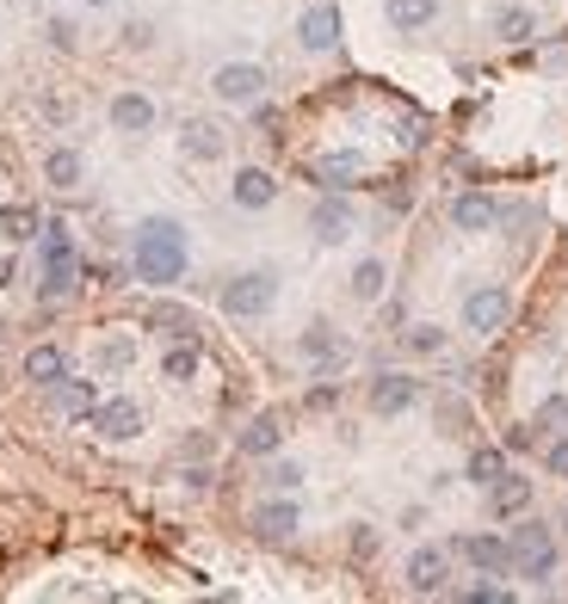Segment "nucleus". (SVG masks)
Returning a JSON list of instances; mask_svg holds the SVG:
<instances>
[{"instance_id": "1a4fd4ad", "label": "nucleus", "mask_w": 568, "mask_h": 604, "mask_svg": "<svg viewBox=\"0 0 568 604\" xmlns=\"http://www.w3.org/2000/svg\"><path fill=\"white\" fill-rule=\"evenodd\" d=\"M111 130H118V136H149V130H155V118H161V106L149 94H142V87H124V94H111Z\"/></svg>"}, {"instance_id": "9b49d317", "label": "nucleus", "mask_w": 568, "mask_h": 604, "mask_svg": "<svg viewBox=\"0 0 568 604\" xmlns=\"http://www.w3.org/2000/svg\"><path fill=\"white\" fill-rule=\"evenodd\" d=\"M414 402H420V383H414L408 371H383V376H371V414H378V419L408 414Z\"/></svg>"}, {"instance_id": "f257e3e1", "label": "nucleus", "mask_w": 568, "mask_h": 604, "mask_svg": "<svg viewBox=\"0 0 568 604\" xmlns=\"http://www.w3.org/2000/svg\"><path fill=\"white\" fill-rule=\"evenodd\" d=\"M192 265V248H186V229L174 217H142L136 234H130V272L142 284H179Z\"/></svg>"}, {"instance_id": "473e14b6", "label": "nucleus", "mask_w": 568, "mask_h": 604, "mask_svg": "<svg viewBox=\"0 0 568 604\" xmlns=\"http://www.w3.org/2000/svg\"><path fill=\"white\" fill-rule=\"evenodd\" d=\"M266 487H272V494H297V487H303V463L272 457V463H266Z\"/></svg>"}, {"instance_id": "2eb2a0df", "label": "nucleus", "mask_w": 568, "mask_h": 604, "mask_svg": "<svg viewBox=\"0 0 568 604\" xmlns=\"http://www.w3.org/2000/svg\"><path fill=\"white\" fill-rule=\"evenodd\" d=\"M229 198H236V210H266V204H278V179L266 167H241L229 179Z\"/></svg>"}, {"instance_id": "6ab92c4d", "label": "nucleus", "mask_w": 568, "mask_h": 604, "mask_svg": "<svg viewBox=\"0 0 568 604\" xmlns=\"http://www.w3.org/2000/svg\"><path fill=\"white\" fill-rule=\"evenodd\" d=\"M241 457H278V444H284V419L278 414H253L248 426H241Z\"/></svg>"}, {"instance_id": "c9c22d12", "label": "nucleus", "mask_w": 568, "mask_h": 604, "mask_svg": "<svg viewBox=\"0 0 568 604\" xmlns=\"http://www.w3.org/2000/svg\"><path fill=\"white\" fill-rule=\"evenodd\" d=\"M544 469H550V475H556V481H568V432H562V438H556V444H550V450H544Z\"/></svg>"}, {"instance_id": "4468645a", "label": "nucleus", "mask_w": 568, "mask_h": 604, "mask_svg": "<svg viewBox=\"0 0 568 604\" xmlns=\"http://www.w3.org/2000/svg\"><path fill=\"white\" fill-rule=\"evenodd\" d=\"M94 407H99V388L87 376H56L50 383V414L56 419H87Z\"/></svg>"}, {"instance_id": "412c9836", "label": "nucleus", "mask_w": 568, "mask_h": 604, "mask_svg": "<svg viewBox=\"0 0 568 604\" xmlns=\"http://www.w3.org/2000/svg\"><path fill=\"white\" fill-rule=\"evenodd\" d=\"M75 278H80V260L75 253H63V260H44V284H37V303H68L75 296Z\"/></svg>"}, {"instance_id": "2f4dec72", "label": "nucleus", "mask_w": 568, "mask_h": 604, "mask_svg": "<svg viewBox=\"0 0 568 604\" xmlns=\"http://www.w3.org/2000/svg\"><path fill=\"white\" fill-rule=\"evenodd\" d=\"M402 345H408L414 358H439L445 352V327L420 321V327H408V333H402Z\"/></svg>"}, {"instance_id": "4be33fe9", "label": "nucleus", "mask_w": 568, "mask_h": 604, "mask_svg": "<svg viewBox=\"0 0 568 604\" xmlns=\"http://www.w3.org/2000/svg\"><path fill=\"white\" fill-rule=\"evenodd\" d=\"M44 179L56 191H75L80 179H87V161H80V149H68V142H56V149H50L44 155Z\"/></svg>"}, {"instance_id": "aec40b11", "label": "nucleus", "mask_w": 568, "mask_h": 604, "mask_svg": "<svg viewBox=\"0 0 568 604\" xmlns=\"http://www.w3.org/2000/svg\"><path fill=\"white\" fill-rule=\"evenodd\" d=\"M489 512L494 518H525V512H532V481L506 469V475L489 487Z\"/></svg>"}, {"instance_id": "a878e982", "label": "nucleus", "mask_w": 568, "mask_h": 604, "mask_svg": "<svg viewBox=\"0 0 568 604\" xmlns=\"http://www.w3.org/2000/svg\"><path fill=\"white\" fill-rule=\"evenodd\" d=\"M56 376H68V358H63V345H32V352H25V383L50 388Z\"/></svg>"}, {"instance_id": "c85d7f7f", "label": "nucleus", "mask_w": 568, "mask_h": 604, "mask_svg": "<svg viewBox=\"0 0 568 604\" xmlns=\"http://www.w3.org/2000/svg\"><path fill=\"white\" fill-rule=\"evenodd\" d=\"M463 475H470L476 487H494V481L506 475V450H494V444L470 450V463H463Z\"/></svg>"}, {"instance_id": "9d476101", "label": "nucleus", "mask_w": 568, "mask_h": 604, "mask_svg": "<svg viewBox=\"0 0 568 604\" xmlns=\"http://www.w3.org/2000/svg\"><path fill=\"white\" fill-rule=\"evenodd\" d=\"M297 352L309 358L316 371H340V364L352 358V345L340 340V327H334V321H309V327L297 333Z\"/></svg>"}, {"instance_id": "cd10ccee", "label": "nucleus", "mask_w": 568, "mask_h": 604, "mask_svg": "<svg viewBox=\"0 0 568 604\" xmlns=\"http://www.w3.org/2000/svg\"><path fill=\"white\" fill-rule=\"evenodd\" d=\"M532 32H537L532 7H501V13H494V37H501V44H532Z\"/></svg>"}, {"instance_id": "58836bf2", "label": "nucleus", "mask_w": 568, "mask_h": 604, "mask_svg": "<svg viewBox=\"0 0 568 604\" xmlns=\"http://www.w3.org/2000/svg\"><path fill=\"white\" fill-rule=\"evenodd\" d=\"M124 44H130V50H149V44H155V25H149V19H136V25H124Z\"/></svg>"}, {"instance_id": "b1692460", "label": "nucleus", "mask_w": 568, "mask_h": 604, "mask_svg": "<svg viewBox=\"0 0 568 604\" xmlns=\"http://www.w3.org/2000/svg\"><path fill=\"white\" fill-rule=\"evenodd\" d=\"M149 327H155V333H167V340H198L192 309H186V303H167V296H161V303H149Z\"/></svg>"}, {"instance_id": "6e6552de", "label": "nucleus", "mask_w": 568, "mask_h": 604, "mask_svg": "<svg viewBox=\"0 0 568 604\" xmlns=\"http://www.w3.org/2000/svg\"><path fill=\"white\" fill-rule=\"evenodd\" d=\"M87 426H94L106 444H130V438L142 432V407L130 402V395H111V402H99L94 414H87Z\"/></svg>"}, {"instance_id": "ddd939ff", "label": "nucleus", "mask_w": 568, "mask_h": 604, "mask_svg": "<svg viewBox=\"0 0 568 604\" xmlns=\"http://www.w3.org/2000/svg\"><path fill=\"white\" fill-rule=\"evenodd\" d=\"M297 44L316 50V56H328V50L340 44V7H334V0H316V7L297 19Z\"/></svg>"}, {"instance_id": "423d86ee", "label": "nucleus", "mask_w": 568, "mask_h": 604, "mask_svg": "<svg viewBox=\"0 0 568 604\" xmlns=\"http://www.w3.org/2000/svg\"><path fill=\"white\" fill-rule=\"evenodd\" d=\"M352 229H359V217H352L347 191H328V198H316V210H309V234H316L321 248H340V241H352Z\"/></svg>"}, {"instance_id": "dca6fc26", "label": "nucleus", "mask_w": 568, "mask_h": 604, "mask_svg": "<svg viewBox=\"0 0 568 604\" xmlns=\"http://www.w3.org/2000/svg\"><path fill=\"white\" fill-rule=\"evenodd\" d=\"M179 149H186V161H222L229 136H222V124H210V118H186V124H179Z\"/></svg>"}, {"instance_id": "c756f323", "label": "nucleus", "mask_w": 568, "mask_h": 604, "mask_svg": "<svg viewBox=\"0 0 568 604\" xmlns=\"http://www.w3.org/2000/svg\"><path fill=\"white\" fill-rule=\"evenodd\" d=\"M37 229H44V222H37L32 204H7V210H0V234H7V241H37Z\"/></svg>"}, {"instance_id": "a211bd4d", "label": "nucleus", "mask_w": 568, "mask_h": 604, "mask_svg": "<svg viewBox=\"0 0 568 604\" xmlns=\"http://www.w3.org/2000/svg\"><path fill=\"white\" fill-rule=\"evenodd\" d=\"M309 179L328 186V191H347V186H359V179H364V155H316V161H309Z\"/></svg>"}, {"instance_id": "f3484780", "label": "nucleus", "mask_w": 568, "mask_h": 604, "mask_svg": "<svg viewBox=\"0 0 568 604\" xmlns=\"http://www.w3.org/2000/svg\"><path fill=\"white\" fill-rule=\"evenodd\" d=\"M451 222H458L463 234H489L494 222H501V210H494L489 191H458V198H451Z\"/></svg>"}, {"instance_id": "f03ea898", "label": "nucleus", "mask_w": 568, "mask_h": 604, "mask_svg": "<svg viewBox=\"0 0 568 604\" xmlns=\"http://www.w3.org/2000/svg\"><path fill=\"white\" fill-rule=\"evenodd\" d=\"M217 303H222L229 321H260V315H272V303H278V272H272V265H248L236 278H222Z\"/></svg>"}, {"instance_id": "5701e85b", "label": "nucleus", "mask_w": 568, "mask_h": 604, "mask_svg": "<svg viewBox=\"0 0 568 604\" xmlns=\"http://www.w3.org/2000/svg\"><path fill=\"white\" fill-rule=\"evenodd\" d=\"M458 556L482 573H501L506 568V537H489V530H476V537H458Z\"/></svg>"}, {"instance_id": "7c9ffc66", "label": "nucleus", "mask_w": 568, "mask_h": 604, "mask_svg": "<svg viewBox=\"0 0 568 604\" xmlns=\"http://www.w3.org/2000/svg\"><path fill=\"white\" fill-rule=\"evenodd\" d=\"M161 376H167V383H192V376H198V345L174 340V352L161 358Z\"/></svg>"}, {"instance_id": "bb28decb", "label": "nucleus", "mask_w": 568, "mask_h": 604, "mask_svg": "<svg viewBox=\"0 0 568 604\" xmlns=\"http://www.w3.org/2000/svg\"><path fill=\"white\" fill-rule=\"evenodd\" d=\"M383 284H390V265H383L378 253H364V260L352 265V296H359V303H378Z\"/></svg>"}, {"instance_id": "f8f14e48", "label": "nucleus", "mask_w": 568, "mask_h": 604, "mask_svg": "<svg viewBox=\"0 0 568 604\" xmlns=\"http://www.w3.org/2000/svg\"><path fill=\"white\" fill-rule=\"evenodd\" d=\"M445 580H451V556L433 549V542H420L408 556V592L414 598H433V592H445Z\"/></svg>"}, {"instance_id": "4c0bfd02", "label": "nucleus", "mask_w": 568, "mask_h": 604, "mask_svg": "<svg viewBox=\"0 0 568 604\" xmlns=\"http://www.w3.org/2000/svg\"><path fill=\"white\" fill-rule=\"evenodd\" d=\"M44 37H50L56 50H75V25H68V19H50V25H44Z\"/></svg>"}, {"instance_id": "20e7f679", "label": "nucleus", "mask_w": 568, "mask_h": 604, "mask_svg": "<svg viewBox=\"0 0 568 604\" xmlns=\"http://www.w3.org/2000/svg\"><path fill=\"white\" fill-rule=\"evenodd\" d=\"M506 321H513V290L506 284H476L463 296V327L470 333H501Z\"/></svg>"}, {"instance_id": "39448f33", "label": "nucleus", "mask_w": 568, "mask_h": 604, "mask_svg": "<svg viewBox=\"0 0 568 604\" xmlns=\"http://www.w3.org/2000/svg\"><path fill=\"white\" fill-rule=\"evenodd\" d=\"M210 94H217L222 106H260V99H266V68L260 63H222L217 75H210Z\"/></svg>"}, {"instance_id": "7ed1b4c3", "label": "nucleus", "mask_w": 568, "mask_h": 604, "mask_svg": "<svg viewBox=\"0 0 568 604\" xmlns=\"http://www.w3.org/2000/svg\"><path fill=\"white\" fill-rule=\"evenodd\" d=\"M506 568L520 580H550L556 573V530L550 525H520L506 537Z\"/></svg>"}, {"instance_id": "393cba45", "label": "nucleus", "mask_w": 568, "mask_h": 604, "mask_svg": "<svg viewBox=\"0 0 568 604\" xmlns=\"http://www.w3.org/2000/svg\"><path fill=\"white\" fill-rule=\"evenodd\" d=\"M383 19L395 32H426L439 19V0H383Z\"/></svg>"}, {"instance_id": "0eeeda50", "label": "nucleus", "mask_w": 568, "mask_h": 604, "mask_svg": "<svg viewBox=\"0 0 568 604\" xmlns=\"http://www.w3.org/2000/svg\"><path fill=\"white\" fill-rule=\"evenodd\" d=\"M297 530H303V506L291 494H272L253 506V537L260 542H291Z\"/></svg>"}, {"instance_id": "ea45409f", "label": "nucleus", "mask_w": 568, "mask_h": 604, "mask_svg": "<svg viewBox=\"0 0 568 604\" xmlns=\"http://www.w3.org/2000/svg\"><path fill=\"white\" fill-rule=\"evenodd\" d=\"M7 284H13V260H0V290H7Z\"/></svg>"}, {"instance_id": "72a5a7b5", "label": "nucleus", "mask_w": 568, "mask_h": 604, "mask_svg": "<svg viewBox=\"0 0 568 604\" xmlns=\"http://www.w3.org/2000/svg\"><path fill=\"white\" fill-rule=\"evenodd\" d=\"M130 358H136V345L118 333V340H106L99 345V371H130Z\"/></svg>"}, {"instance_id": "f704fd0d", "label": "nucleus", "mask_w": 568, "mask_h": 604, "mask_svg": "<svg viewBox=\"0 0 568 604\" xmlns=\"http://www.w3.org/2000/svg\"><path fill=\"white\" fill-rule=\"evenodd\" d=\"M537 426H550V432H568V395H550V402L537 407Z\"/></svg>"}, {"instance_id": "e433bc0d", "label": "nucleus", "mask_w": 568, "mask_h": 604, "mask_svg": "<svg viewBox=\"0 0 568 604\" xmlns=\"http://www.w3.org/2000/svg\"><path fill=\"white\" fill-rule=\"evenodd\" d=\"M352 556H359V561L378 556V530H371V525H352Z\"/></svg>"}, {"instance_id": "a19ab883", "label": "nucleus", "mask_w": 568, "mask_h": 604, "mask_svg": "<svg viewBox=\"0 0 568 604\" xmlns=\"http://www.w3.org/2000/svg\"><path fill=\"white\" fill-rule=\"evenodd\" d=\"M87 7H111V0H87Z\"/></svg>"}]
</instances>
